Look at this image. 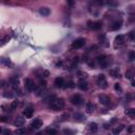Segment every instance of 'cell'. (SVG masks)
Segmentation results:
<instances>
[{
	"label": "cell",
	"instance_id": "3",
	"mask_svg": "<svg viewBox=\"0 0 135 135\" xmlns=\"http://www.w3.org/2000/svg\"><path fill=\"white\" fill-rule=\"evenodd\" d=\"M84 43H86V39L84 38H78V39H76V40L73 41L72 47L73 49H80V47H82L84 46Z\"/></svg>",
	"mask_w": 135,
	"mask_h": 135
},
{
	"label": "cell",
	"instance_id": "22",
	"mask_svg": "<svg viewBox=\"0 0 135 135\" xmlns=\"http://www.w3.org/2000/svg\"><path fill=\"white\" fill-rule=\"evenodd\" d=\"M126 114L128 115V116H130L131 118H135V109L134 108H131V109H128V110H126Z\"/></svg>",
	"mask_w": 135,
	"mask_h": 135
},
{
	"label": "cell",
	"instance_id": "19",
	"mask_svg": "<svg viewBox=\"0 0 135 135\" xmlns=\"http://www.w3.org/2000/svg\"><path fill=\"white\" fill-rule=\"evenodd\" d=\"M115 42L117 44H123V42H125V36L123 35H118V36H116V38H115Z\"/></svg>",
	"mask_w": 135,
	"mask_h": 135
},
{
	"label": "cell",
	"instance_id": "17",
	"mask_svg": "<svg viewBox=\"0 0 135 135\" xmlns=\"http://www.w3.org/2000/svg\"><path fill=\"white\" fill-rule=\"evenodd\" d=\"M1 63L3 65H5V67H11V68L13 67V63L10 60V58H2V59H1Z\"/></svg>",
	"mask_w": 135,
	"mask_h": 135
},
{
	"label": "cell",
	"instance_id": "39",
	"mask_svg": "<svg viewBox=\"0 0 135 135\" xmlns=\"http://www.w3.org/2000/svg\"><path fill=\"white\" fill-rule=\"evenodd\" d=\"M1 121H2V123H4V121H6V117H4V116H2V117H1Z\"/></svg>",
	"mask_w": 135,
	"mask_h": 135
},
{
	"label": "cell",
	"instance_id": "29",
	"mask_svg": "<svg viewBox=\"0 0 135 135\" xmlns=\"http://www.w3.org/2000/svg\"><path fill=\"white\" fill-rule=\"evenodd\" d=\"M18 106H19V101H18V100H14V101H12V104H11V109L15 110Z\"/></svg>",
	"mask_w": 135,
	"mask_h": 135
},
{
	"label": "cell",
	"instance_id": "11",
	"mask_svg": "<svg viewBox=\"0 0 135 135\" xmlns=\"http://www.w3.org/2000/svg\"><path fill=\"white\" fill-rule=\"evenodd\" d=\"M33 113H34L33 108H26V109L23 111V115H24L26 118H31L32 116H33Z\"/></svg>",
	"mask_w": 135,
	"mask_h": 135
},
{
	"label": "cell",
	"instance_id": "35",
	"mask_svg": "<svg viewBox=\"0 0 135 135\" xmlns=\"http://www.w3.org/2000/svg\"><path fill=\"white\" fill-rule=\"evenodd\" d=\"M50 75V73H49V71H42V73H41V76L42 77H44V78H47V76Z\"/></svg>",
	"mask_w": 135,
	"mask_h": 135
},
{
	"label": "cell",
	"instance_id": "37",
	"mask_svg": "<svg viewBox=\"0 0 135 135\" xmlns=\"http://www.w3.org/2000/svg\"><path fill=\"white\" fill-rule=\"evenodd\" d=\"M131 98H132V95H131V94H128V95L126 96V99L128 100V101H129V100H131Z\"/></svg>",
	"mask_w": 135,
	"mask_h": 135
},
{
	"label": "cell",
	"instance_id": "15",
	"mask_svg": "<svg viewBox=\"0 0 135 135\" xmlns=\"http://www.w3.org/2000/svg\"><path fill=\"white\" fill-rule=\"evenodd\" d=\"M39 13H40L42 16H49L50 13H51V11H50L49 7L43 6V7H40V9H39Z\"/></svg>",
	"mask_w": 135,
	"mask_h": 135
},
{
	"label": "cell",
	"instance_id": "24",
	"mask_svg": "<svg viewBox=\"0 0 135 135\" xmlns=\"http://www.w3.org/2000/svg\"><path fill=\"white\" fill-rule=\"evenodd\" d=\"M101 26H102V23H101V21H97V22H94L93 23V26H92V29L95 31H98L101 29Z\"/></svg>",
	"mask_w": 135,
	"mask_h": 135
},
{
	"label": "cell",
	"instance_id": "9",
	"mask_svg": "<svg viewBox=\"0 0 135 135\" xmlns=\"http://www.w3.org/2000/svg\"><path fill=\"white\" fill-rule=\"evenodd\" d=\"M110 75L112 76V77L114 78H117V77H120V73H119V70H118V68H114V69H111L109 71Z\"/></svg>",
	"mask_w": 135,
	"mask_h": 135
},
{
	"label": "cell",
	"instance_id": "30",
	"mask_svg": "<svg viewBox=\"0 0 135 135\" xmlns=\"http://www.w3.org/2000/svg\"><path fill=\"white\" fill-rule=\"evenodd\" d=\"M3 96L5 97V98H13V97H14V94L10 93V92H4Z\"/></svg>",
	"mask_w": 135,
	"mask_h": 135
},
{
	"label": "cell",
	"instance_id": "1",
	"mask_svg": "<svg viewBox=\"0 0 135 135\" xmlns=\"http://www.w3.org/2000/svg\"><path fill=\"white\" fill-rule=\"evenodd\" d=\"M65 107V100L62 98H55L53 101L50 102V108L54 111H59Z\"/></svg>",
	"mask_w": 135,
	"mask_h": 135
},
{
	"label": "cell",
	"instance_id": "33",
	"mask_svg": "<svg viewBox=\"0 0 135 135\" xmlns=\"http://www.w3.org/2000/svg\"><path fill=\"white\" fill-rule=\"evenodd\" d=\"M114 89H115V91H117V92H121V87H120L119 83H115Z\"/></svg>",
	"mask_w": 135,
	"mask_h": 135
},
{
	"label": "cell",
	"instance_id": "38",
	"mask_svg": "<svg viewBox=\"0 0 135 135\" xmlns=\"http://www.w3.org/2000/svg\"><path fill=\"white\" fill-rule=\"evenodd\" d=\"M130 38L132 39V40H134V41H135V35H134L133 33H130Z\"/></svg>",
	"mask_w": 135,
	"mask_h": 135
},
{
	"label": "cell",
	"instance_id": "41",
	"mask_svg": "<svg viewBox=\"0 0 135 135\" xmlns=\"http://www.w3.org/2000/svg\"><path fill=\"white\" fill-rule=\"evenodd\" d=\"M36 135H43V134H42V133H41V132H38V133H37Z\"/></svg>",
	"mask_w": 135,
	"mask_h": 135
},
{
	"label": "cell",
	"instance_id": "23",
	"mask_svg": "<svg viewBox=\"0 0 135 135\" xmlns=\"http://www.w3.org/2000/svg\"><path fill=\"white\" fill-rule=\"evenodd\" d=\"M89 129L91 132H96L97 130H98V126H97L96 123H91L89 125Z\"/></svg>",
	"mask_w": 135,
	"mask_h": 135
},
{
	"label": "cell",
	"instance_id": "36",
	"mask_svg": "<svg viewBox=\"0 0 135 135\" xmlns=\"http://www.w3.org/2000/svg\"><path fill=\"white\" fill-rule=\"evenodd\" d=\"M7 40H10V37H9V36H6V37H5V38L3 39V40H2V46H3V44H4Z\"/></svg>",
	"mask_w": 135,
	"mask_h": 135
},
{
	"label": "cell",
	"instance_id": "6",
	"mask_svg": "<svg viewBox=\"0 0 135 135\" xmlns=\"http://www.w3.org/2000/svg\"><path fill=\"white\" fill-rule=\"evenodd\" d=\"M25 87H26V89H28L29 91H33V90H35V88H36L35 83H34V81L32 80L31 78H26L25 79Z\"/></svg>",
	"mask_w": 135,
	"mask_h": 135
},
{
	"label": "cell",
	"instance_id": "40",
	"mask_svg": "<svg viewBox=\"0 0 135 135\" xmlns=\"http://www.w3.org/2000/svg\"><path fill=\"white\" fill-rule=\"evenodd\" d=\"M131 86H132V87H135V80H132V82H131Z\"/></svg>",
	"mask_w": 135,
	"mask_h": 135
},
{
	"label": "cell",
	"instance_id": "43",
	"mask_svg": "<svg viewBox=\"0 0 135 135\" xmlns=\"http://www.w3.org/2000/svg\"><path fill=\"white\" fill-rule=\"evenodd\" d=\"M9 135H11V134H9Z\"/></svg>",
	"mask_w": 135,
	"mask_h": 135
},
{
	"label": "cell",
	"instance_id": "5",
	"mask_svg": "<svg viewBox=\"0 0 135 135\" xmlns=\"http://www.w3.org/2000/svg\"><path fill=\"white\" fill-rule=\"evenodd\" d=\"M96 59H97V61L99 62L100 67H101L102 69H106V68H107L108 63H107V59H106V56H105V55H99V56H97Z\"/></svg>",
	"mask_w": 135,
	"mask_h": 135
},
{
	"label": "cell",
	"instance_id": "10",
	"mask_svg": "<svg viewBox=\"0 0 135 135\" xmlns=\"http://www.w3.org/2000/svg\"><path fill=\"white\" fill-rule=\"evenodd\" d=\"M11 83H12V87L13 89H17L19 87V80H18V77L17 76H14V77L11 78Z\"/></svg>",
	"mask_w": 135,
	"mask_h": 135
},
{
	"label": "cell",
	"instance_id": "26",
	"mask_svg": "<svg viewBox=\"0 0 135 135\" xmlns=\"http://www.w3.org/2000/svg\"><path fill=\"white\" fill-rule=\"evenodd\" d=\"M123 128H125V126H119V127H118V128L113 129V134H114V135H118V134H119L121 131L123 130Z\"/></svg>",
	"mask_w": 135,
	"mask_h": 135
},
{
	"label": "cell",
	"instance_id": "20",
	"mask_svg": "<svg viewBox=\"0 0 135 135\" xmlns=\"http://www.w3.org/2000/svg\"><path fill=\"white\" fill-rule=\"evenodd\" d=\"M125 77L127 78V79H133V77H134V71L133 70H127L126 71V74H125Z\"/></svg>",
	"mask_w": 135,
	"mask_h": 135
},
{
	"label": "cell",
	"instance_id": "28",
	"mask_svg": "<svg viewBox=\"0 0 135 135\" xmlns=\"http://www.w3.org/2000/svg\"><path fill=\"white\" fill-rule=\"evenodd\" d=\"M47 133L49 135H57V131L55 130V129L49 128V129H47Z\"/></svg>",
	"mask_w": 135,
	"mask_h": 135
},
{
	"label": "cell",
	"instance_id": "13",
	"mask_svg": "<svg viewBox=\"0 0 135 135\" xmlns=\"http://www.w3.org/2000/svg\"><path fill=\"white\" fill-rule=\"evenodd\" d=\"M63 84H65V80H63L62 77H57L55 79V86L57 88H62V87H65Z\"/></svg>",
	"mask_w": 135,
	"mask_h": 135
},
{
	"label": "cell",
	"instance_id": "14",
	"mask_svg": "<svg viewBox=\"0 0 135 135\" xmlns=\"http://www.w3.org/2000/svg\"><path fill=\"white\" fill-rule=\"evenodd\" d=\"M121 24H123V22L119 20V21H115L114 23H113L112 25H111V30L112 31H117V30H119V29L121 28Z\"/></svg>",
	"mask_w": 135,
	"mask_h": 135
},
{
	"label": "cell",
	"instance_id": "31",
	"mask_svg": "<svg viewBox=\"0 0 135 135\" xmlns=\"http://www.w3.org/2000/svg\"><path fill=\"white\" fill-rule=\"evenodd\" d=\"M65 88H71V89H73V88H75V83H74L73 81H69V82L67 83V86H65Z\"/></svg>",
	"mask_w": 135,
	"mask_h": 135
},
{
	"label": "cell",
	"instance_id": "34",
	"mask_svg": "<svg viewBox=\"0 0 135 135\" xmlns=\"http://www.w3.org/2000/svg\"><path fill=\"white\" fill-rule=\"evenodd\" d=\"M129 59L130 60H135V52H130L129 53Z\"/></svg>",
	"mask_w": 135,
	"mask_h": 135
},
{
	"label": "cell",
	"instance_id": "4",
	"mask_svg": "<svg viewBox=\"0 0 135 135\" xmlns=\"http://www.w3.org/2000/svg\"><path fill=\"white\" fill-rule=\"evenodd\" d=\"M71 102H72L73 105H75V106H79V105H81L83 102V98L80 96V95L76 94V95H74L72 98H71Z\"/></svg>",
	"mask_w": 135,
	"mask_h": 135
},
{
	"label": "cell",
	"instance_id": "12",
	"mask_svg": "<svg viewBox=\"0 0 135 135\" xmlns=\"http://www.w3.org/2000/svg\"><path fill=\"white\" fill-rule=\"evenodd\" d=\"M24 123H25L24 118H22V117H17V118H16V120L14 121V125H15L16 127H19V128H21V127L24 125Z\"/></svg>",
	"mask_w": 135,
	"mask_h": 135
},
{
	"label": "cell",
	"instance_id": "7",
	"mask_svg": "<svg viewBox=\"0 0 135 135\" xmlns=\"http://www.w3.org/2000/svg\"><path fill=\"white\" fill-rule=\"evenodd\" d=\"M99 102L102 106H108L110 104V99L107 95H100L99 96Z\"/></svg>",
	"mask_w": 135,
	"mask_h": 135
},
{
	"label": "cell",
	"instance_id": "2",
	"mask_svg": "<svg viewBox=\"0 0 135 135\" xmlns=\"http://www.w3.org/2000/svg\"><path fill=\"white\" fill-rule=\"evenodd\" d=\"M97 84H98V87L101 89H107L108 88L107 79H106V76L104 75V74L98 75V77H97Z\"/></svg>",
	"mask_w": 135,
	"mask_h": 135
},
{
	"label": "cell",
	"instance_id": "25",
	"mask_svg": "<svg viewBox=\"0 0 135 135\" xmlns=\"http://www.w3.org/2000/svg\"><path fill=\"white\" fill-rule=\"evenodd\" d=\"M25 133H26V130L24 128H18L15 131V134L17 135H25Z\"/></svg>",
	"mask_w": 135,
	"mask_h": 135
},
{
	"label": "cell",
	"instance_id": "21",
	"mask_svg": "<svg viewBox=\"0 0 135 135\" xmlns=\"http://www.w3.org/2000/svg\"><path fill=\"white\" fill-rule=\"evenodd\" d=\"M76 75L78 76V78H80V80H84V79L88 77V74L86 72H82V71H78V72L76 73Z\"/></svg>",
	"mask_w": 135,
	"mask_h": 135
},
{
	"label": "cell",
	"instance_id": "32",
	"mask_svg": "<svg viewBox=\"0 0 135 135\" xmlns=\"http://www.w3.org/2000/svg\"><path fill=\"white\" fill-rule=\"evenodd\" d=\"M127 132L128 133H133V132H135V127L134 126H129L128 127V129H127Z\"/></svg>",
	"mask_w": 135,
	"mask_h": 135
},
{
	"label": "cell",
	"instance_id": "27",
	"mask_svg": "<svg viewBox=\"0 0 135 135\" xmlns=\"http://www.w3.org/2000/svg\"><path fill=\"white\" fill-rule=\"evenodd\" d=\"M74 118H75L76 120L81 121V120H83V115L80 114V113H75V114H74Z\"/></svg>",
	"mask_w": 135,
	"mask_h": 135
},
{
	"label": "cell",
	"instance_id": "8",
	"mask_svg": "<svg viewBox=\"0 0 135 135\" xmlns=\"http://www.w3.org/2000/svg\"><path fill=\"white\" fill-rule=\"evenodd\" d=\"M31 126L33 129H39L42 126V120L40 118H36V119H34V121L31 123Z\"/></svg>",
	"mask_w": 135,
	"mask_h": 135
},
{
	"label": "cell",
	"instance_id": "42",
	"mask_svg": "<svg viewBox=\"0 0 135 135\" xmlns=\"http://www.w3.org/2000/svg\"><path fill=\"white\" fill-rule=\"evenodd\" d=\"M134 99H135V94H134Z\"/></svg>",
	"mask_w": 135,
	"mask_h": 135
},
{
	"label": "cell",
	"instance_id": "16",
	"mask_svg": "<svg viewBox=\"0 0 135 135\" xmlns=\"http://www.w3.org/2000/svg\"><path fill=\"white\" fill-rule=\"evenodd\" d=\"M94 111V105L92 104V102H88L87 104V108H86V112L88 113V114H92Z\"/></svg>",
	"mask_w": 135,
	"mask_h": 135
},
{
	"label": "cell",
	"instance_id": "18",
	"mask_svg": "<svg viewBox=\"0 0 135 135\" xmlns=\"http://www.w3.org/2000/svg\"><path fill=\"white\" fill-rule=\"evenodd\" d=\"M78 88L80 89V90H87L88 89V82H87L86 80H80L78 82Z\"/></svg>",
	"mask_w": 135,
	"mask_h": 135
}]
</instances>
